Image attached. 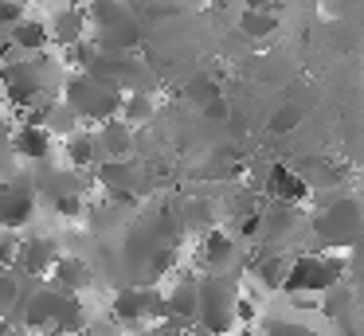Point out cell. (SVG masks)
I'll return each mask as SVG.
<instances>
[{"instance_id":"obj_8","label":"cell","mask_w":364,"mask_h":336,"mask_svg":"<svg viewBox=\"0 0 364 336\" xmlns=\"http://www.w3.org/2000/svg\"><path fill=\"white\" fill-rule=\"evenodd\" d=\"M98 141H102L106 161H129L137 153V129L126 117H110V121L98 125Z\"/></svg>"},{"instance_id":"obj_2","label":"cell","mask_w":364,"mask_h":336,"mask_svg":"<svg viewBox=\"0 0 364 336\" xmlns=\"http://www.w3.org/2000/svg\"><path fill=\"white\" fill-rule=\"evenodd\" d=\"M122 98H126V90H118L114 82L90 75V70H75L63 82V102L75 106V114L87 125H102V121H110V117H118Z\"/></svg>"},{"instance_id":"obj_17","label":"cell","mask_w":364,"mask_h":336,"mask_svg":"<svg viewBox=\"0 0 364 336\" xmlns=\"http://www.w3.org/2000/svg\"><path fill=\"white\" fill-rule=\"evenodd\" d=\"M16 301H20V297H16V278L0 266V317H9V309Z\"/></svg>"},{"instance_id":"obj_11","label":"cell","mask_w":364,"mask_h":336,"mask_svg":"<svg viewBox=\"0 0 364 336\" xmlns=\"http://www.w3.org/2000/svg\"><path fill=\"white\" fill-rule=\"evenodd\" d=\"M55 262H59V246H55V239H24V242H20L16 266H20L24 273L40 278V273L55 270Z\"/></svg>"},{"instance_id":"obj_18","label":"cell","mask_w":364,"mask_h":336,"mask_svg":"<svg viewBox=\"0 0 364 336\" xmlns=\"http://www.w3.org/2000/svg\"><path fill=\"white\" fill-rule=\"evenodd\" d=\"M298 121H301V109L298 106H278V114L270 117V133H290Z\"/></svg>"},{"instance_id":"obj_12","label":"cell","mask_w":364,"mask_h":336,"mask_svg":"<svg viewBox=\"0 0 364 336\" xmlns=\"http://www.w3.org/2000/svg\"><path fill=\"white\" fill-rule=\"evenodd\" d=\"M67 141V161H71V168H98V164L106 161L102 156V141H98V129H75Z\"/></svg>"},{"instance_id":"obj_14","label":"cell","mask_w":364,"mask_h":336,"mask_svg":"<svg viewBox=\"0 0 364 336\" xmlns=\"http://www.w3.org/2000/svg\"><path fill=\"white\" fill-rule=\"evenodd\" d=\"M55 286L59 289H67V293H82V289L95 281V273H90V266L82 262V258H75V254H59V262H55Z\"/></svg>"},{"instance_id":"obj_1","label":"cell","mask_w":364,"mask_h":336,"mask_svg":"<svg viewBox=\"0 0 364 336\" xmlns=\"http://www.w3.org/2000/svg\"><path fill=\"white\" fill-rule=\"evenodd\" d=\"M314 215H309V234L314 246L325 250H356L364 242V203L353 192H317L314 195Z\"/></svg>"},{"instance_id":"obj_7","label":"cell","mask_w":364,"mask_h":336,"mask_svg":"<svg viewBox=\"0 0 364 336\" xmlns=\"http://www.w3.org/2000/svg\"><path fill=\"white\" fill-rule=\"evenodd\" d=\"M48 23H51V39H55V47L67 51L71 43H79V39L90 36V8H82L79 0H71V4L59 8Z\"/></svg>"},{"instance_id":"obj_15","label":"cell","mask_w":364,"mask_h":336,"mask_svg":"<svg viewBox=\"0 0 364 336\" xmlns=\"http://www.w3.org/2000/svg\"><path fill=\"white\" fill-rule=\"evenodd\" d=\"M239 31H243L251 43H262L267 36H274V31H278V16L267 12L262 4H251L243 16H239Z\"/></svg>"},{"instance_id":"obj_6","label":"cell","mask_w":364,"mask_h":336,"mask_svg":"<svg viewBox=\"0 0 364 336\" xmlns=\"http://www.w3.org/2000/svg\"><path fill=\"white\" fill-rule=\"evenodd\" d=\"M262 200L270 203H290V207H309L314 203V188L301 176V168L290 164H270L267 180H262Z\"/></svg>"},{"instance_id":"obj_16","label":"cell","mask_w":364,"mask_h":336,"mask_svg":"<svg viewBox=\"0 0 364 336\" xmlns=\"http://www.w3.org/2000/svg\"><path fill=\"white\" fill-rule=\"evenodd\" d=\"M118 117H126L134 129H145V125L157 117V102H153L149 90H129L126 98H122V114Z\"/></svg>"},{"instance_id":"obj_10","label":"cell","mask_w":364,"mask_h":336,"mask_svg":"<svg viewBox=\"0 0 364 336\" xmlns=\"http://www.w3.org/2000/svg\"><path fill=\"white\" fill-rule=\"evenodd\" d=\"M12 43H16L20 55H43L55 39H51V23L48 20H36V16H24V20L12 23Z\"/></svg>"},{"instance_id":"obj_19","label":"cell","mask_w":364,"mask_h":336,"mask_svg":"<svg viewBox=\"0 0 364 336\" xmlns=\"http://www.w3.org/2000/svg\"><path fill=\"white\" fill-rule=\"evenodd\" d=\"M16 20H24V4L20 0H0V28H12Z\"/></svg>"},{"instance_id":"obj_13","label":"cell","mask_w":364,"mask_h":336,"mask_svg":"<svg viewBox=\"0 0 364 336\" xmlns=\"http://www.w3.org/2000/svg\"><path fill=\"white\" fill-rule=\"evenodd\" d=\"M12 153L24 156V161H43L51 153V129L40 121H24L12 133Z\"/></svg>"},{"instance_id":"obj_4","label":"cell","mask_w":364,"mask_h":336,"mask_svg":"<svg viewBox=\"0 0 364 336\" xmlns=\"http://www.w3.org/2000/svg\"><path fill=\"white\" fill-rule=\"evenodd\" d=\"M0 90L9 94L12 106H40L48 102V78H43L40 55H16V59L0 63Z\"/></svg>"},{"instance_id":"obj_9","label":"cell","mask_w":364,"mask_h":336,"mask_svg":"<svg viewBox=\"0 0 364 336\" xmlns=\"http://www.w3.org/2000/svg\"><path fill=\"white\" fill-rule=\"evenodd\" d=\"M36 192L24 184H0V227H24L36 211Z\"/></svg>"},{"instance_id":"obj_21","label":"cell","mask_w":364,"mask_h":336,"mask_svg":"<svg viewBox=\"0 0 364 336\" xmlns=\"http://www.w3.org/2000/svg\"><path fill=\"white\" fill-rule=\"evenodd\" d=\"M71 336H90V332H87V328H79V332H71Z\"/></svg>"},{"instance_id":"obj_5","label":"cell","mask_w":364,"mask_h":336,"mask_svg":"<svg viewBox=\"0 0 364 336\" xmlns=\"http://www.w3.org/2000/svg\"><path fill=\"white\" fill-rule=\"evenodd\" d=\"M239 254L247 258V246L239 242V234L231 231L228 223L212 227V231H204L196 239V246H192V266H196L200 273H223V270H235Z\"/></svg>"},{"instance_id":"obj_22","label":"cell","mask_w":364,"mask_h":336,"mask_svg":"<svg viewBox=\"0 0 364 336\" xmlns=\"http://www.w3.org/2000/svg\"><path fill=\"white\" fill-rule=\"evenodd\" d=\"M20 4H28V0H20Z\"/></svg>"},{"instance_id":"obj_20","label":"cell","mask_w":364,"mask_h":336,"mask_svg":"<svg viewBox=\"0 0 364 336\" xmlns=\"http://www.w3.org/2000/svg\"><path fill=\"white\" fill-rule=\"evenodd\" d=\"M0 336H12V320L9 317H0Z\"/></svg>"},{"instance_id":"obj_3","label":"cell","mask_w":364,"mask_h":336,"mask_svg":"<svg viewBox=\"0 0 364 336\" xmlns=\"http://www.w3.org/2000/svg\"><path fill=\"white\" fill-rule=\"evenodd\" d=\"M114 320L126 328H149L161 325L168 317V301H165V289H157V281H145V286H126L118 289L110 305Z\"/></svg>"}]
</instances>
